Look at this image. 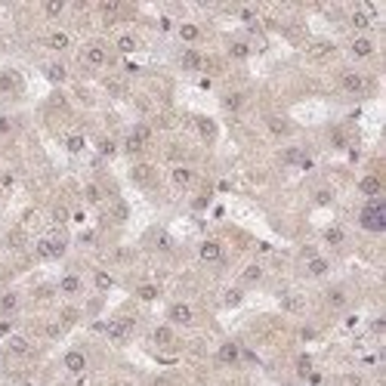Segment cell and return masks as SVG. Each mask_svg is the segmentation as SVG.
Masks as SVG:
<instances>
[{"instance_id":"8","label":"cell","mask_w":386,"mask_h":386,"mask_svg":"<svg viewBox=\"0 0 386 386\" xmlns=\"http://www.w3.org/2000/svg\"><path fill=\"white\" fill-rule=\"evenodd\" d=\"M306 272L312 275V278H325V275L331 272V263H328L325 256H315V253H312V256L306 260Z\"/></svg>"},{"instance_id":"39","label":"cell","mask_w":386,"mask_h":386,"mask_svg":"<svg viewBox=\"0 0 386 386\" xmlns=\"http://www.w3.org/2000/svg\"><path fill=\"white\" fill-rule=\"evenodd\" d=\"M93 281H96V287H99V291H111V287H114V278H111L108 272H96V275H93Z\"/></svg>"},{"instance_id":"25","label":"cell","mask_w":386,"mask_h":386,"mask_svg":"<svg viewBox=\"0 0 386 386\" xmlns=\"http://www.w3.org/2000/svg\"><path fill=\"white\" fill-rule=\"evenodd\" d=\"M349 22H352V28H356V31H368V28H371V13H362V10H356Z\"/></svg>"},{"instance_id":"50","label":"cell","mask_w":386,"mask_h":386,"mask_svg":"<svg viewBox=\"0 0 386 386\" xmlns=\"http://www.w3.org/2000/svg\"><path fill=\"white\" fill-rule=\"evenodd\" d=\"M371 331H374V334H383V331H386V321H383V318H374Z\"/></svg>"},{"instance_id":"7","label":"cell","mask_w":386,"mask_h":386,"mask_svg":"<svg viewBox=\"0 0 386 386\" xmlns=\"http://www.w3.org/2000/svg\"><path fill=\"white\" fill-rule=\"evenodd\" d=\"M198 256H201L204 263H222V244H219V241H201Z\"/></svg>"},{"instance_id":"36","label":"cell","mask_w":386,"mask_h":386,"mask_svg":"<svg viewBox=\"0 0 386 386\" xmlns=\"http://www.w3.org/2000/svg\"><path fill=\"white\" fill-rule=\"evenodd\" d=\"M281 161H284V164H303V148H297V145L287 148V151L281 154Z\"/></svg>"},{"instance_id":"2","label":"cell","mask_w":386,"mask_h":386,"mask_svg":"<svg viewBox=\"0 0 386 386\" xmlns=\"http://www.w3.org/2000/svg\"><path fill=\"white\" fill-rule=\"evenodd\" d=\"M130 331H133V318H114V321L105 325V337L111 343H124L130 337Z\"/></svg>"},{"instance_id":"4","label":"cell","mask_w":386,"mask_h":386,"mask_svg":"<svg viewBox=\"0 0 386 386\" xmlns=\"http://www.w3.org/2000/svg\"><path fill=\"white\" fill-rule=\"evenodd\" d=\"M340 87H343L346 93L362 96V93L368 90V77H365V74H359V71H343V74H340Z\"/></svg>"},{"instance_id":"37","label":"cell","mask_w":386,"mask_h":386,"mask_svg":"<svg viewBox=\"0 0 386 386\" xmlns=\"http://www.w3.org/2000/svg\"><path fill=\"white\" fill-rule=\"evenodd\" d=\"M222 105H226L229 111H238V108L244 105V96H241V93H229V96L222 99Z\"/></svg>"},{"instance_id":"24","label":"cell","mask_w":386,"mask_h":386,"mask_svg":"<svg viewBox=\"0 0 386 386\" xmlns=\"http://www.w3.org/2000/svg\"><path fill=\"white\" fill-rule=\"evenodd\" d=\"M10 352H13V356H28L31 346H28L25 337H10Z\"/></svg>"},{"instance_id":"32","label":"cell","mask_w":386,"mask_h":386,"mask_svg":"<svg viewBox=\"0 0 386 386\" xmlns=\"http://www.w3.org/2000/svg\"><path fill=\"white\" fill-rule=\"evenodd\" d=\"M65 148H68L71 154H81V151H84V136H77V133H71V136L65 139Z\"/></svg>"},{"instance_id":"9","label":"cell","mask_w":386,"mask_h":386,"mask_svg":"<svg viewBox=\"0 0 386 386\" xmlns=\"http://www.w3.org/2000/svg\"><path fill=\"white\" fill-rule=\"evenodd\" d=\"M65 371H68V374H84V371H87V356L77 352V349L65 352Z\"/></svg>"},{"instance_id":"34","label":"cell","mask_w":386,"mask_h":386,"mask_svg":"<svg viewBox=\"0 0 386 386\" xmlns=\"http://www.w3.org/2000/svg\"><path fill=\"white\" fill-rule=\"evenodd\" d=\"M154 343H158V346H167V343H173V331L170 328H154Z\"/></svg>"},{"instance_id":"6","label":"cell","mask_w":386,"mask_h":386,"mask_svg":"<svg viewBox=\"0 0 386 386\" xmlns=\"http://www.w3.org/2000/svg\"><path fill=\"white\" fill-rule=\"evenodd\" d=\"M167 318L173 321V325H191V321H195V312H191V306L188 303H173L170 309H167Z\"/></svg>"},{"instance_id":"10","label":"cell","mask_w":386,"mask_h":386,"mask_svg":"<svg viewBox=\"0 0 386 386\" xmlns=\"http://www.w3.org/2000/svg\"><path fill=\"white\" fill-rule=\"evenodd\" d=\"M349 53L356 59H368V56H374V41L371 37H356V41L349 44Z\"/></svg>"},{"instance_id":"29","label":"cell","mask_w":386,"mask_h":386,"mask_svg":"<svg viewBox=\"0 0 386 386\" xmlns=\"http://www.w3.org/2000/svg\"><path fill=\"white\" fill-rule=\"evenodd\" d=\"M44 13H47L50 19L62 16V13H65V0H47V4H44Z\"/></svg>"},{"instance_id":"17","label":"cell","mask_w":386,"mask_h":386,"mask_svg":"<svg viewBox=\"0 0 386 386\" xmlns=\"http://www.w3.org/2000/svg\"><path fill=\"white\" fill-rule=\"evenodd\" d=\"M179 37L185 44H195L198 37H201V28L198 25H191V22H185V25H179Z\"/></svg>"},{"instance_id":"41","label":"cell","mask_w":386,"mask_h":386,"mask_svg":"<svg viewBox=\"0 0 386 386\" xmlns=\"http://www.w3.org/2000/svg\"><path fill=\"white\" fill-rule=\"evenodd\" d=\"M297 371H300V377H309V374H312V359H309V356H300V359H297Z\"/></svg>"},{"instance_id":"45","label":"cell","mask_w":386,"mask_h":386,"mask_svg":"<svg viewBox=\"0 0 386 386\" xmlns=\"http://www.w3.org/2000/svg\"><path fill=\"white\" fill-rule=\"evenodd\" d=\"M87 198H90V204H99V201H102V191H99V185H93V182L87 185Z\"/></svg>"},{"instance_id":"18","label":"cell","mask_w":386,"mask_h":386,"mask_svg":"<svg viewBox=\"0 0 386 386\" xmlns=\"http://www.w3.org/2000/svg\"><path fill=\"white\" fill-rule=\"evenodd\" d=\"M59 291L68 294V297H74L77 291H81V278H77V275H65V278L59 281Z\"/></svg>"},{"instance_id":"35","label":"cell","mask_w":386,"mask_h":386,"mask_svg":"<svg viewBox=\"0 0 386 386\" xmlns=\"http://www.w3.org/2000/svg\"><path fill=\"white\" fill-rule=\"evenodd\" d=\"M136 297H139V300H145V303H151V300H158V287H154V284H139Z\"/></svg>"},{"instance_id":"48","label":"cell","mask_w":386,"mask_h":386,"mask_svg":"<svg viewBox=\"0 0 386 386\" xmlns=\"http://www.w3.org/2000/svg\"><path fill=\"white\" fill-rule=\"evenodd\" d=\"M114 216H118V219H127V204H114Z\"/></svg>"},{"instance_id":"53","label":"cell","mask_w":386,"mask_h":386,"mask_svg":"<svg viewBox=\"0 0 386 386\" xmlns=\"http://www.w3.org/2000/svg\"><path fill=\"white\" fill-rule=\"evenodd\" d=\"M74 318H77V312H74V309H65V312H62V321H65V325H71Z\"/></svg>"},{"instance_id":"30","label":"cell","mask_w":386,"mask_h":386,"mask_svg":"<svg viewBox=\"0 0 386 386\" xmlns=\"http://www.w3.org/2000/svg\"><path fill=\"white\" fill-rule=\"evenodd\" d=\"M136 47H139V44H136L133 34H121V37H118V50H121V53H136Z\"/></svg>"},{"instance_id":"14","label":"cell","mask_w":386,"mask_h":386,"mask_svg":"<svg viewBox=\"0 0 386 386\" xmlns=\"http://www.w3.org/2000/svg\"><path fill=\"white\" fill-rule=\"evenodd\" d=\"M179 65H182L185 71H198V68L204 65V59H201V53H198V50H185V53H182V59H179Z\"/></svg>"},{"instance_id":"15","label":"cell","mask_w":386,"mask_h":386,"mask_svg":"<svg viewBox=\"0 0 386 386\" xmlns=\"http://www.w3.org/2000/svg\"><path fill=\"white\" fill-rule=\"evenodd\" d=\"M130 176H133V182H136V185H151V176H154V170H151L148 164H136V167L130 170Z\"/></svg>"},{"instance_id":"1","label":"cell","mask_w":386,"mask_h":386,"mask_svg":"<svg viewBox=\"0 0 386 386\" xmlns=\"http://www.w3.org/2000/svg\"><path fill=\"white\" fill-rule=\"evenodd\" d=\"M359 226L365 232H386V204L380 198H371L359 213Z\"/></svg>"},{"instance_id":"26","label":"cell","mask_w":386,"mask_h":386,"mask_svg":"<svg viewBox=\"0 0 386 386\" xmlns=\"http://www.w3.org/2000/svg\"><path fill=\"white\" fill-rule=\"evenodd\" d=\"M309 53H312L315 59H325V56H331V53H334V44H328V41H315L312 47H309Z\"/></svg>"},{"instance_id":"27","label":"cell","mask_w":386,"mask_h":386,"mask_svg":"<svg viewBox=\"0 0 386 386\" xmlns=\"http://www.w3.org/2000/svg\"><path fill=\"white\" fill-rule=\"evenodd\" d=\"M65 74H68V71H65V65H59V62L47 65V77H50L53 84H62V81H65Z\"/></svg>"},{"instance_id":"43","label":"cell","mask_w":386,"mask_h":386,"mask_svg":"<svg viewBox=\"0 0 386 386\" xmlns=\"http://www.w3.org/2000/svg\"><path fill=\"white\" fill-rule=\"evenodd\" d=\"M118 13H121V4H118V0H105V4H102V16H105V19L118 16Z\"/></svg>"},{"instance_id":"49","label":"cell","mask_w":386,"mask_h":386,"mask_svg":"<svg viewBox=\"0 0 386 386\" xmlns=\"http://www.w3.org/2000/svg\"><path fill=\"white\" fill-rule=\"evenodd\" d=\"M22 241H25L22 232H13V235H10V244H13V247H22Z\"/></svg>"},{"instance_id":"28","label":"cell","mask_w":386,"mask_h":386,"mask_svg":"<svg viewBox=\"0 0 386 386\" xmlns=\"http://www.w3.org/2000/svg\"><path fill=\"white\" fill-rule=\"evenodd\" d=\"M16 309H19V297L13 291L0 297V312H16Z\"/></svg>"},{"instance_id":"38","label":"cell","mask_w":386,"mask_h":386,"mask_svg":"<svg viewBox=\"0 0 386 386\" xmlns=\"http://www.w3.org/2000/svg\"><path fill=\"white\" fill-rule=\"evenodd\" d=\"M124 148H127V154H139V151L145 148V142H142L139 136H133V133H130V136H127V142H124Z\"/></svg>"},{"instance_id":"21","label":"cell","mask_w":386,"mask_h":386,"mask_svg":"<svg viewBox=\"0 0 386 386\" xmlns=\"http://www.w3.org/2000/svg\"><path fill=\"white\" fill-rule=\"evenodd\" d=\"M260 278H263V266H256V263H250L244 272H241V281H244V284H256Z\"/></svg>"},{"instance_id":"23","label":"cell","mask_w":386,"mask_h":386,"mask_svg":"<svg viewBox=\"0 0 386 386\" xmlns=\"http://www.w3.org/2000/svg\"><path fill=\"white\" fill-rule=\"evenodd\" d=\"M325 241L337 247V244H343V241H346V232H343L340 226H331V229H325Z\"/></svg>"},{"instance_id":"13","label":"cell","mask_w":386,"mask_h":386,"mask_svg":"<svg viewBox=\"0 0 386 386\" xmlns=\"http://www.w3.org/2000/svg\"><path fill=\"white\" fill-rule=\"evenodd\" d=\"M216 359H219L222 365H235V362L241 359L238 343H222V346H219V352H216Z\"/></svg>"},{"instance_id":"47","label":"cell","mask_w":386,"mask_h":386,"mask_svg":"<svg viewBox=\"0 0 386 386\" xmlns=\"http://www.w3.org/2000/svg\"><path fill=\"white\" fill-rule=\"evenodd\" d=\"M154 241H158V247H161V250H170V244H173V241H170V235H164V232H158V238H154Z\"/></svg>"},{"instance_id":"44","label":"cell","mask_w":386,"mask_h":386,"mask_svg":"<svg viewBox=\"0 0 386 386\" xmlns=\"http://www.w3.org/2000/svg\"><path fill=\"white\" fill-rule=\"evenodd\" d=\"M331 198H334V195H331L328 188H318V191H315V204H318V207H328V204H331Z\"/></svg>"},{"instance_id":"40","label":"cell","mask_w":386,"mask_h":386,"mask_svg":"<svg viewBox=\"0 0 386 386\" xmlns=\"http://www.w3.org/2000/svg\"><path fill=\"white\" fill-rule=\"evenodd\" d=\"M198 130H201L204 139H213V136H216V127H213V121H207V118H198Z\"/></svg>"},{"instance_id":"5","label":"cell","mask_w":386,"mask_h":386,"mask_svg":"<svg viewBox=\"0 0 386 386\" xmlns=\"http://www.w3.org/2000/svg\"><path fill=\"white\" fill-rule=\"evenodd\" d=\"M105 59H108V53H105V47H102V44H87V47L81 50V62H84V65H90V68H102V65H105Z\"/></svg>"},{"instance_id":"22","label":"cell","mask_w":386,"mask_h":386,"mask_svg":"<svg viewBox=\"0 0 386 386\" xmlns=\"http://www.w3.org/2000/svg\"><path fill=\"white\" fill-rule=\"evenodd\" d=\"M281 309L284 312H303V297H297V294L281 297Z\"/></svg>"},{"instance_id":"12","label":"cell","mask_w":386,"mask_h":386,"mask_svg":"<svg viewBox=\"0 0 386 386\" xmlns=\"http://www.w3.org/2000/svg\"><path fill=\"white\" fill-rule=\"evenodd\" d=\"M170 179H173L176 188H188L191 182H195V170H191V167H173Z\"/></svg>"},{"instance_id":"11","label":"cell","mask_w":386,"mask_h":386,"mask_svg":"<svg viewBox=\"0 0 386 386\" xmlns=\"http://www.w3.org/2000/svg\"><path fill=\"white\" fill-rule=\"evenodd\" d=\"M359 191H362V195H368V198H380V191H383V182H380V176H362V182H359Z\"/></svg>"},{"instance_id":"3","label":"cell","mask_w":386,"mask_h":386,"mask_svg":"<svg viewBox=\"0 0 386 386\" xmlns=\"http://www.w3.org/2000/svg\"><path fill=\"white\" fill-rule=\"evenodd\" d=\"M34 253L41 260H56V256L65 253V241H59V238H41L34 244Z\"/></svg>"},{"instance_id":"52","label":"cell","mask_w":386,"mask_h":386,"mask_svg":"<svg viewBox=\"0 0 386 386\" xmlns=\"http://www.w3.org/2000/svg\"><path fill=\"white\" fill-rule=\"evenodd\" d=\"M13 334V321H0V337H10Z\"/></svg>"},{"instance_id":"51","label":"cell","mask_w":386,"mask_h":386,"mask_svg":"<svg viewBox=\"0 0 386 386\" xmlns=\"http://www.w3.org/2000/svg\"><path fill=\"white\" fill-rule=\"evenodd\" d=\"M10 130H13V121H10V118H0V136L10 133Z\"/></svg>"},{"instance_id":"16","label":"cell","mask_w":386,"mask_h":386,"mask_svg":"<svg viewBox=\"0 0 386 386\" xmlns=\"http://www.w3.org/2000/svg\"><path fill=\"white\" fill-rule=\"evenodd\" d=\"M47 44H50V50H68V47H71V37H68L65 31H53V34L47 37Z\"/></svg>"},{"instance_id":"19","label":"cell","mask_w":386,"mask_h":386,"mask_svg":"<svg viewBox=\"0 0 386 386\" xmlns=\"http://www.w3.org/2000/svg\"><path fill=\"white\" fill-rule=\"evenodd\" d=\"M241 300H244L241 287H229V291L222 294V306H229V309H235V306H241Z\"/></svg>"},{"instance_id":"20","label":"cell","mask_w":386,"mask_h":386,"mask_svg":"<svg viewBox=\"0 0 386 386\" xmlns=\"http://www.w3.org/2000/svg\"><path fill=\"white\" fill-rule=\"evenodd\" d=\"M16 87H19V74L16 71H4V74H0V93H10Z\"/></svg>"},{"instance_id":"46","label":"cell","mask_w":386,"mask_h":386,"mask_svg":"<svg viewBox=\"0 0 386 386\" xmlns=\"http://www.w3.org/2000/svg\"><path fill=\"white\" fill-rule=\"evenodd\" d=\"M99 154H102V158H111V154H114V142L111 139H102L99 142Z\"/></svg>"},{"instance_id":"42","label":"cell","mask_w":386,"mask_h":386,"mask_svg":"<svg viewBox=\"0 0 386 386\" xmlns=\"http://www.w3.org/2000/svg\"><path fill=\"white\" fill-rule=\"evenodd\" d=\"M269 130H272L275 136H284V133H287V121H281V118H269Z\"/></svg>"},{"instance_id":"33","label":"cell","mask_w":386,"mask_h":386,"mask_svg":"<svg viewBox=\"0 0 386 386\" xmlns=\"http://www.w3.org/2000/svg\"><path fill=\"white\" fill-rule=\"evenodd\" d=\"M328 303H331L334 309H343V306H346V291H340V287L328 291Z\"/></svg>"},{"instance_id":"31","label":"cell","mask_w":386,"mask_h":386,"mask_svg":"<svg viewBox=\"0 0 386 386\" xmlns=\"http://www.w3.org/2000/svg\"><path fill=\"white\" fill-rule=\"evenodd\" d=\"M229 56H232V59H247V56H250V47H247L244 41H235V44L229 47Z\"/></svg>"}]
</instances>
